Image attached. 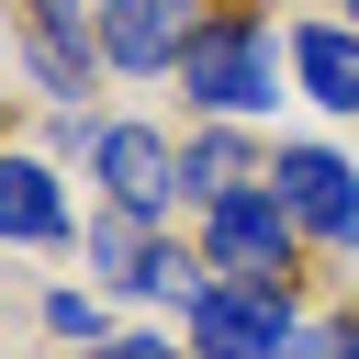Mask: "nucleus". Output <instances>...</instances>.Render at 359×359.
<instances>
[{"instance_id": "obj_7", "label": "nucleus", "mask_w": 359, "mask_h": 359, "mask_svg": "<svg viewBox=\"0 0 359 359\" xmlns=\"http://www.w3.org/2000/svg\"><path fill=\"white\" fill-rule=\"evenodd\" d=\"M202 11H213V0H90V22H101V67H112V79H168L180 45L202 34Z\"/></svg>"}, {"instance_id": "obj_9", "label": "nucleus", "mask_w": 359, "mask_h": 359, "mask_svg": "<svg viewBox=\"0 0 359 359\" xmlns=\"http://www.w3.org/2000/svg\"><path fill=\"white\" fill-rule=\"evenodd\" d=\"M269 180V157L236 135V123H202L191 146H180V202L191 213H213V202H236V191H258Z\"/></svg>"}, {"instance_id": "obj_8", "label": "nucleus", "mask_w": 359, "mask_h": 359, "mask_svg": "<svg viewBox=\"0 0 359 359\" xmlns=\"http://www.w3.org/2000/svg\"><path fill=\"white\" fill-rule=\"evenodd\" d=\"M0 247H79V213L56 191V157L0 146Z\"/></svg>"}, {"instance_id": "obj_5", "label": "nucleus", "mask_w": 359, "mask_h": 359, "mask_svg": "<svg viewBox=\"0 0 359 359\" xmlns=\"http://www.w3.org/2000/svg\"><path fill=\"white\" fill-rule=\"evenodd\" d=\"M90 180H101V202L135 213V224L180 213V146H168L157 123H90Z\"/></svg>"}, {"instance_id": "obj_13", "label": "nucleus", "mask_w": 359, "mask_h": 359, "mask_svg": "<svg viewBox=\"0 0 359 359\" xmlns=\"http://www.w3.org/2000/svg\"><path fill=\"white\" fill-rule=\"evenodd\" d=\"M348 22H359V0H348Z\"/></svg>"}, {"instance_id": "obj_6", "label": "nucleus", "mask_w": 359, "mask_h": 359, "mask_svg": "<svg viewBox=\"0 0 359 359\" xmlns=\"http://www.w3.org/2000/svg\"><path fill=\"white\" fill-rule=\"evenodd\" d=\"M191 359H280L292 348V292H247V280H202L180 303Z\"/></svg>"}, {"instance_id": "obj_3", "label": "nucleus", "mask_w": 359, "mask_h": 359, "mask_svg": "<svg viewBox=\"0 0 359 359\" xmlns=\"http://www.w3.org/2000/svg\"><path fill=\"white\" fill-rule=\"evenodd\" d=\"M11 56L34 67V90L56 112H90V79H101V22L90 0H11Z\"/></svg>"}, {"instance_id": "obj_12", "label": "nucleus", "mask_w": 359, "mask_h": 359, "mask_svg": "<svg viewBox=\"0 0 359 359\" xmlns=\"http://www.w3.org/2000/svg\"><path fill=\"white\" fill-rule=\"evenodd\" d=\"M101 359H180L168 337H101Z\"/></svg>"}, {"instance_id": "obj_10", "label": "nucleus", "mask_w": 359, "mask_h": 359, "mask_svg": "<svg viewBox=\"0 0 359 359\" xmlns=\"http://www.w3.org/2000/svg\"><path fill=\"white\" fill-rule=\"evenodd\" d=\"M292 79H303V101H325V112H359V22H292Z\"/></svg>"}, {"instance_id": "obj_2", "label": "nucleus", "mask_w": 359, "mask_h": 359, "mask_svg": "<svg viewBox=\"0 0 359 359\" xmlns=\"http://www.w3.org/2000/svg\"><path fill=\"white\" fill-rule=\"evenodd\" d=\"M202 269H213V280H247V292H292V280H303V224L280 213L269 180L202 213Z\"/></svg>"}, {"instance_id": "obj_11", "label": "nucleus", "mask_w": 359, "mask_h": 359, "mask_svg": "<svg viewBox=\"0 0 359 359\" xmlns=\"http://www.w3.org/2000/svg\"><path fill=\"white\" fill-rule=\"evenodd\" d=\"M45 325L56 337H101V292H45Z\"/></svg>"}, {"instance_id": "obj_1", "label": "nucleus", "mask_w": 359, "mask_h": 359, "mask_svg": "<svg viewBox=\"0 0 359 359\" xmlns=\"http://www.w3.org/2000/svg\"><path fill=\"white\" fill-rule=\"evenodd\" d=\"M269 67H280V56H269V11L213 0V11H202V34L180 45V67H168V79H180V101H191V112L247 123V112H269V101H280V90H269Z\"/></svg>"}, {"instance_id": "obj_4", "label": "nucleus", "mask_w": 359, "mask_h": 359, "mask_svg": "<svg viewBox=\"0 0 359 359\" xmlns=\"http://www.w3.org/2000/svg\"><path fill=\"white\" fill-rule=\"evenodd\" d=\"M269 191H280V213H292L314 247L359 258V168H348L337 146H269Z\"/></svg>"}]
</instances>
